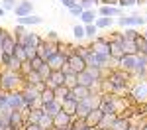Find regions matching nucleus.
I'll list each match as a JSON object with an SVG mask.
<instances>
[{
  "mask_svg": "<svg viewBox=\"0 0 147 130\" xmlns=\"http://www.w3.org/2000/svg\"><path fill=\"white\" fill-rule=\"evenodd\" d=\"M61 110L67 112L69 116H75V112H77V99H67V101H63V103H61Z\"/></svg>",
  "mask_w": 147,
  "mask_h": 130,
  "instance_id": "nucleus-23",
  "label": "nucleus"
},
{
  "mask_svg": "<svg viewBox=\"0 0 147 130\" xmlns=\"http://www.w3.org/2000/svg\"><path fill=\"white\" fill-rule=\"evenodd\" d=\"M0 130H8V126H6V124H2V122H0Z\"/></svg>",
  "mask_w": 147,
  "mask_h": 130,
  "instance_id": "nucleus-55",
  "label": "nucleus"
},
{
  "mask_svg": "<svg viewBox=\"0 0 147 130\" xmlns=\"http://www.w3.org/2000/svg\"><path fill=\"white\" fill-rule=\"evenodd\" d=\"M145 106H147V103H145Z\"/></svg>",
  "mask_w": 147,
  "mask_h": 130,
  "instance_id": "nucleus-60",
  "label": "nucleus"
},
{
  "mask_svg": "<svg viewBox=\"0 0 147 130\" xmlns=\"http://www.w3.org/2000/svg\"><path fill=\"white\" fill-rule=\"evenodd\" d=\"M16 22L22 24V26H37V24L43 22L41 16H35V14H30V16H22V18H16Z\"/></svg>",
  "mask_w": 147,
  "mask_h": 130,
  "instance_id": "nucleus-19",
  "label": "nucleus"
},
{
  "mask_svg": "<svg viewBox=\"0 0 147 130\" xmlns=\"http://www.w3.org/2000/svg\"><path fill=\"white\" fill-rule=\"evenodd\" d=\"M4 14H6V10H4V8H2V6H0V18H2V16H4Z\"/></svg>",
  "mask_w": 147,
  "mask_h": 130,
  "instance_id": "nucleus-54",
  "label": "nucleus"
},
{
  "mask_svg": "<svg viewBox=\"0 0 147 130\" xmlns=\"http://www.w3.org/2000/svg\"><path fill=\"white\" fill-rule=\"evenodd\" d=\"M137 57H139L137 53H134V55H124V57L116 63V67L127 71V73H131V71L136 69V65H137Z\"/></svg>",
  "mask_w": 147,
  "mask_h": 130,
  "instance_id": "nucleus-9",
  "label": "nucleus"
},
{
  "mask_svg": "<svg viewBox=\"0 0 147 130\" xmlns=\"http://www.w3.org/2000/svg\"><path fill=\"white\" fill-rule=\"evenodd\" d=\"M73 35H75L77 39H82V37H84V26H82V24H77V26L73 28Z\"/></svg>",
  "mask_w": 147,
  "mask_h": 130,
  "instance_id": "nucleus-41",
  "label": "nucleus"
},
{
  "mask_svg": "<svg viewBox=\"0 0 147 130\" xmlns=\"http://www.w3.org/2000/svg\"><path fill=\"white\" fill-rule=\"evenodd\" d=\"M92 91L88 89V87H82V85H75L73 89H71V97L73 99H77V101H80V99H84V97H88Z\"/></svg>",
  "mask_w": 147,
  "mask_h": 130,
  "instance_id": "nucleus-20",
  "label": "nucleus"
},
{
  "mask_svg": "<svg viewBox=\"0 0 147 130\" xmlns=\"http://www.w3.org/2000/svg\"><path fill=\"white\" fill-rule=\"evenodd\" d=\"M129 130H139V128H137V126H131V128H129Z\"/></svg>",
  "mask_w": 147,
  "mask_h": 130,
  "instance_id": "nucleus-56",
  "label": "nucleus"
},
{
  "mask_svg": "<svg viewBox=\"0 0 147 130\" xmlns=\"http://www.w3.org/2000/svg\"><path fill=\"white\" fill-rule=\"evenodd\" d=\"M41 110H43V112H47V114H51V116H55L57 112L61 110V103H59V101H49V103H43Z\"/></svg>",
  "mask_w": 147,
  "mask_h": 130,
  "instance_id": "nucleus-25",
  "label": "nucleus"
},
{
  "mask_svg": "<svg viewBox=\"0 0 147 130\" xmlns=\"http://www.w3.org/2000/svg\"><path fill=\"white\" fill-rule=\"evenodd\" d=\"M145 22H147V18H145Z\"/></svg>",
  "mask_w": 147,
  "mask_h": 130,
  "instance_id": "nucleus-59",
  "label": "nucleus"
},
{
  "mask_svg": "<svg viewBox=\"0 0 147 130\" xmlns=\"http://www.w3.org/2000/svg\"><path fill=\"white\" fill-rule=\"evenodd\" d=\"M24 126H8V130H22Z\"/></svg>",
  "mask_w": 147,
  "mask_h": 130,
  "instance_id": "nucleus-52",
  "label": "nucleus"
},
{
  "mask_svg": "<svg viewBox=\"0 0 147 130\" xmlns=\"http://www.w3.org/2000/svg\"><path fill=\"white\" fill-rule=\"evenodd\" d=\"M120 35H122V39H127V42H134L137 35H139V32H137V28H124L122 32H120Z\"/></svg>",
  "mask_w": 147,
  "mask_h": 130,
  "instance_id": "nucleus-29",
  "label": "nucleus"
},
{
  "mask_svg": "<svg viewBox=\"0 0 147 130\" xmlns=\"http://www.w3.org/2000/svg\"><path fill=\"white\" fill-rule=\"evenodd\" d=\"M6 103H8V108H10V110L20 108V106L24 105V101H22V91L18 89V91H10V93H6Z\"/></svg>",
  "mask_w": 147,
  "mask_h": 130,
  "instance_id": "nucleus-11",
  "label": "nucleus"
},
{
  "mask_svg": "<svg viewBox=\"0 0 147 130\" xmlns=\"http://www.w3.org/2000/svg\"><path fill=\"white\" fill-rule=\"evenodd\" d=\"M110 57L114 63H118L120 59L124 57V49L120 46V42H110Z\"/></svg>",
  "mask_w": 147,
  "mask_h": 130,
  "instance_id": "nucleus-18",
  "label": "nucleus"
},
{
  "mask_svg": "<svg viewBox=\"0 0 147 130\" xmlns=\"http://www.w3.org/2000/svg\"><path fill=\"white\" fill-rule=\"evenodd\" d=\"M43 81H45L47 87H51V89H55V87H59V85H65V71L63 69L51 71V75H49L47 79H43Z\"/></svg>",
  "mask_w": 147,
  "mask_h": 130,
  "instance_id": "nucleus-12",
  "label": "nucleus"
},
{
  "mask_svg": "<svg viewBox=\"0 0 147 130\" xmlns=\"http://www.w3.org/2000/svg\"><path fill=\"white\" fill-rule=\"evenodd\" d=\"M20 91H22V101H24V105L32 106V108H34L35 101H39V99H41V97H39V91L35 89L34 85H22V87H20Z\"/></svg>",
  "mask_w": 147,
  "mask_h": 130,
  "instance_id": "nucleus-3",
  "label": "nucleus"
},
{
  "mask_svg": "<svg viewBox=\"0 0 147 130\" xmlns=\"http://www.w3.org/2000/svg\"><path fill=\"white\" fill-rule=\"evenodd\" d=\"M53 93H55V101H59V103H63V101H67V99H73V97H71V89H69L67 85L55 87Z\"/></svg>",
  "mask_w": 147,
  "mask_h": 130,
  "instance_id": "nucleus-17",
  "label": "nucleus"
},
{
  "mask_svg": "<svg viewBox=\"0 0 147 130\" xmlns=\"http://www.w3.org/2000/svg\"><path fill=\"white\" fill-rule=\"evenodd\" d=\"M67 67L71 71H75V73H80V71H84L86 69V61L80 57L79 53H69V57H67Z\"/></svg>",
  "mask_w": 147,
  "mask_h": 130,
  "instance_id": "nucleus-8",
  "label": "nucleus"
},
{
  "mask_svg": "<svg viewBox=\"0 0 147 130\" xmlns=\"http://www.w3.org/2000/svg\"><path fill=\"white\" fill-rule=\"evenodd\" d=\"M71 118L67 112H63V110H59L55 116H53V126H69L71 124Z\"/></svg>",
  "mask_w": 147,
  "mask_h": 130,
  "instance_id": "nucleus-22",
  "label": "nucleus"
},
{
  "mask_svg": "<svg viewBox=\"0 0 147 130\" xmlns=\"http://www.w3.org/2000/svg\"><path fill=\"white\" fill-rule=\"evenodd\" d=\"M98 16H106V18H118V16H122V8H118V6H106V4H102L100 8L96 10Z\"/></svg>",
  "mask_w": 147,
  "mask_h": 130,
  "instance_id": "nucleus-14",
  "label": "nucleus"
},
{
  "mask_svg": "<svg viewBox=\"0 0 147 130\" xmlns=\"http://www.w3.org/2000/svg\"><path fill=\"white\" fill-rule=\"evenodd\" d=\"M51 130H53V128H51Z\"/></svg>",
  "mask_w": 147,
  "mask_h": 130,
  "instance_id": "nucleus-62",
  "label": "nucleus"
},
{
  "mask_svg": "<svg viewBox=\"0 0 147 130\" xmlns=\"http://www.w3.org/2000/svg\"><path fill=\"white\" fill-rule=\"evenodd\" d=\"M32 73V65H30V61H22V67H20V75L26 77V75H30Z\"/></svg>",
  "mask_w": 147,
  "mask_h": 130,
  "instance_id": "nucleus-43",
  "label": "nucleus"
},
{
  "mask_svg": "<svg viewBox=\"0 0 147 130\" xmlns=\"http://www.w3.org/2000/svg\"><path fill=\"white\" fill-rule=\"evenodd\" d=\"M136 4H141V0H118V8H129V6H136Z\"/></svg>",
  "mask_w": 147,
  "mask_h": 130,
  "instance_id": "nucleus-39",
  "label": "nucleus"
},
{
  "mask_svg": "<svg viewBox=\"0 0 147 130\" xmlns=\"http://www.w3.org/2000/svg\"><path fill=\"white\" fill-rule=\"evenodd\" d=\"M94 24H96V28H98V30H110V28H112V24H114V20H112V18H106V16H98Z\"/></svg>",
  "mask_w": 147,
  "mask_h": 130,
  "instance_id": "nucleus-28",
  "label": "nucleus"
},
{
  "mask_svg": "<svg viewBox=\"0 0 147 130\" xmlns=\"http://www.w3.org/2000/svg\"><path fill=\"white\" fill-rule=\"evenodd\" d=\"M41 39H43V37L39 34H35V32H26L22 37H16L18 44H22V46H34V47H37V44H39Z\"/></svg>",
  "mask_w": 147,
  "mask_h": 130,
  "instance_id": "nucleus-13",
  "label": "nucleus"
},
{
  "mask_svg": "<svg viewBox=\"0 0 147 130\" xmlns=\"http://www.w3.org/2000/svg\"><path fill=\"white\" fill-rule=\"evenodd\" d=\"M28 61H30V65H32V71H39V67L45 63V61L39 57V55H37V57H34V59H28Z\"/></svg>",
  "mask_w": 147,
  "mask_h": 130,
  "instance_id": "nucleus-40",
  "label": "nucleus"
},
{
  "mask_svg": "<svg viewBox=\"0 0 147 130\" xmlns=\"http://www.w3.org/2000/svg\"><path fill=\"white\" fill-rule=\"evenodd\" d=\"M82 10H94V4H100V0H79Z\"/></svg>",
  "mask_w": 147,
  "mask_h": 130,
  "instance_id": "nucleus-38",
  "label": "nucleus"
},
{
  "mask_svg": "<svg viewBox=\"0 0 147 130\" xmlns=\"http://www.w3.org/2000/svg\"><path fill=\"white\" fill-rule=\"evenodd\" d=\"M47 42H53V44H57V42H59V35H57V32L55 30H49V32H47V37H45Z\"/></svg>",
  "mask_w": 147,
  "mask_h": 130,
  "instance_id": "nucleus-47",
  "label": "nucleus"
},
{
  "mask_svg": "<svg viewBox=\"0 0 147 130\" xmlns=\"http://www.w3.org/2000/svg\"><path fill=\"white\" fill-rule=\"evenodd\" d=\"M16 4H18V0H2V8H4L6 12H8V10H12V12H14Z\"/></svg>",
  "mask_w": 147,
  "mask_h": 130,
  "instance_id": "nucleus-45",
  "label": "nucleus"
},
{
  "mask_svg": "<svg viewBox=\"0 0 147 130\" xmlns=\"http://www.w3.org/2000/svg\"><path fill=\"white\" fill-rule=\"evenodd\" d=\"M14 57H18L20 61H28V57H26V49H24V46L18 44V42H16V49H14Z\"/></svg>",
  "mask_w": 147,
  "mask_h": 130,
  "instance_id": "nucleus-36",
  "label": "nucleus"
},
{
  "mask_svg": "<svg viewBox=\"0 0 147 130\" xmlns=\"http://www.w3.org/2000/svg\"><path fill=\"white\" fill-rule=\"evenodd\" d=\"M118 114H104L100 118V122L96 124V130H110V126L114 124V120H116Z\"/></svg>",
  "mask_w": 147,
  "mask_h": 130,
  "instance_id": "nucleus-24",
  "label": "nucleus"
},
{
  "mask_svg": "<svg viewBox=\"0 0 147 130\" xmlns=\"http://www.w3.org/2000/svg\"><path fill=\"white\" fill-rule=\"evenodd\" d=\"M26 34V26H22V24H18V26H16V28H14V37H22V35Z\"/></svg>",
  "mask_w": 147,
  "mask_h": 130,
  "instance_id": "nucleus-46",
  "label": "nucleus"
},
{
  "mask_svg": "<svg viewBox=\"0 0 147 130\" xmlns=\"http://www.w3.org/2000/svg\"><path fill=\"white\" fill-rule=\"evenodd\" d=\"M102 116H104V114H102L100 108H94V110H90V112L84 116V122H86V126H88V128H94V126L100 122Z\"/></svg>",
  "mask_w": 147,
  "mask_h": 130,
  "instance_id": "nucleus-16",
  "label": "nucleus"
},
{
  "mask_svg": "<svg viewBox=\"0 0 147 130\" xmlns=\"http://www.w3.org/2000/svg\"><path fill=\"white\" fill-rule=\"evenodd\" d=\"M88 47L92 51H96V53L110 55V39H108V35H96L94 39H90V46Z\"/></svg>",
  "mask_w": 147,
  "mask_h": 130,
  "instance_id": "nucleus-4",
  "label": "nucleus"
},
{
  "mask_svg": "<svg viewBox=\"0 0 147 130\" xmlns=\"http://www.w3.org/2000/svg\"><path fill=\"white\" fill-rule=\"evenodd\" d=\"M67 57H69L67 51H57L55 55H53V57H49L45 63L51 67V71H59V69H63V67L67 65Z\"/></svg>",
  "mask_w": 147,
  "mask_h": 130,
  "instance_id": "nucleus-6",
  "label": "nucleus"
},
{
  "mask_svg": "<svg viewBox=\"0 0 147 130\" xmlns=\"http://www.w3.org/2000/svg\"><path fill=\"white\" fill-rule=\"evenodd\" d=\"M14 14H16L18 18L34 14V2H32V0H20V2L16 4V8H14Z\"/></svg>",
  "mask_w": 147,
  "mask_h": 130,
  "instance_id": "nucleus-10",
  "label": "nucleus"
},
{
  "mask_svg": "<svg viewBox=\"0 0 147 130\" xmlns=\"http://www.w3.org/2000/svg\"><path fill=\"white\" fill-rule=\"evenodd\" d=\"M20 87H22V75L18 71L4 69L0 73V91L10 93V91H18Z\"/></svg>",
  "mask_w": 147,
  "mask_h": 130,
  "instance_id": "nucleus-1",
  "label": "nucleus"
},
{
  "mask_svg": "<svg viewBox=\"0 0 147 130\" xmlns=\"http://www.w3.org/2000/svg\"><path fill=\"white\" fill-rule=\"evenodd\" d=\"M75 53H79L80 57L84 59V61H86V59L90 57V53H92V49L88 46H82V44H77V47H75Z\"/></svg>",
  "mask_w": 147,
  "mask_h": 130,
  "instance_id": "nucleus-31",
  "label": "nucleus"
},
{
  "mask_svg": "<svg viewBox=\"0 0 147 130\" xmlns=\"http://www.w3.org/2000/svg\"><path fill=\"white\" fill-rule=\"evenodd\" d=\"M106 4V6H118V0H100V6Z\"/></svg>",
  "mask_w": 147,
  "mask_h": 130,
  "instance_id": "nucleus-51",
  "label": "nucleus"
},
{
  "mask_svg": "<svg viewBox=\"0 0 147 130\" xmlns=\"http://www.w3.org/2000/svg\"><path fill=\"white\" fill-rule=\"evenodd\" d=\"M14 49H16V37H14L12 34H8L4 39H2V51L14 55Z\"/></svg>",
  "mask_w": 147,
  "mask_h": 130,
  "instance_id": "nucleus-21",
  "label": "nucleus"
},
{
  "mask_svg": "<svg viewBox=\"0 0 147 130\" xmlns=\"http://www.w3.org/2000/svg\"><path fill=\"white\" fill-rule=\"evenodd\" d=\"M141 130H147V124H145V126H143V128H141Z\"/></svg>",
  "mask_w": 147,
  "mask_h": 130,
  "instance_id": "nucleus-58",
  "label": "nucleus"
},
{
  "mask_svg": "<svg viewBox=\"0 0 147 130\" xmlns=\"http://www.w3.org/2000/svg\"><path fill=\"white\" fill-rule=\"evenodd\" d=\"M134 44H136V51L139 53V55H147V42L141 37V34L134 39Z\"/></svg>",
  "mask_w": 147,
  "mask_h": 130,
  "instance_id": "nucleus-30",
  "label": "nucleus"
},
{
  "mask_svg": "<svg viewBox=\"0 0 147 130\" xmlns=\"http://www.w3.org/2000/svg\"><path fill=\"white\" fill-rule=\"evenodd\" d=\"M129 101H134V103H147V79H137L136 83H131L129 85Z\"/></svg>",
  "mask_w": 147,
  "mask_h": 130,
  "instance_id": "nucleus-2",
  "label": "nucleus"
},
{
  "mask_svg": "<svg viewBox=\"0 0 147 130\" xmlns=\"http://www.w3.org/2000/svg\"><path fill=\"white\" fill-rule=\"evenodd\" d=\"M41 114H43V110H41V108H32V110H30V114H28V118H26V122H34V124H37V122H39V118H41Z\"/></svg>",
  "mask_w": 147,
  "mask_h": 130,
  "instance_id": "nucleus-32",
  "label": "nucleus"
},
{
  "mask_svg": "<svg viewBox=\"0 0 147 130\" xmlns=\"http://www.w3.org/2000/svg\"><path fill=\"white\" fill-rule=\"evenodd\" d=\"M96 35H98V28H96V24H86V26H84V37L94 39Z\"/></svg>",
  "mask_w": 147,
  "mask_h": 130,
  "instance_id": "nucleus-35",
  "label": "nucleus"
},
{
  "mask_svg": "<svg viewBox=\"0 0 147 130\" xmlns=\"http://www.w3.org/2000/svg\"><path fill=\"white\" fill-rule=\"evenodd\" d=\"M57 53V44H53V42H47L45 37L37 44V55L43 59V61H47L49 57H53Z\"/></svg>",
  "mask_w": 147,
  "mask_h": 130,
  "instance_id": "nucleus-5",
  "label": "nucleus"
},
{
  "mask_svg": "<svg viewBox=\"0 0 147 130\" xmlns=\"http://www.w3.org/2000/svg\"><path fill=\"white\" fill-rule=\"evenodd\" d=\"M37 73H39V75H41V79H47V77H49V75H51V67H49V65H47V63H43V65H41V67H39V71H37Z\"/></svg>",
  "mask_w": 147,
  "mask_h": 130,
  "instance_id": "nucleus-44",
  "label": "nucleus"
},
{
  "mask_svg": "<svg viewBox=\"0 0 147 130\" xmlns=\"http://www.w3.org/2000/svg\"><path fill=\"white\" fill-rule=\"evenodd\" d=\"M24 124H26V118L18 108L8 112V126H24Z\"/></svg>",
  "mask_w": 147,
  "mask_h": 130,
  "instance_id": "nucleus-15",
  "label": "nucleus"
},
{
  "mask_svg": "<svg viewBox=\"0 0 147 130\" xmlns=\"http://www.w3.org/2000/svg\"><path fill=\"white\" fill-rule=\"evenodd\" d=\"M22 130H41V128H39V124H34V122H26Z\"/></svg>",
  "mask_w": 147,
  "mask_h": 130,
  "instance_id": "nucleus-50",
  "label": "nucleus"
},
{
  "mask_svg": "<svg viewBox=\"0 0 147 130\" xmlns=\"http://www.w3.org/2000/svg\"><path fill=\"white\" fill-rule=\"evenodd\" d=\"M37 124H39V128H41V130H51V128H53V116L47 114V112H43Z\"/></svg>",
  "mask_w": 147,
  "mask_h": 130,
  "instance_id": "nucleus-27",
  "label": "nucleus"
},
{
  "mask_svg": "<svg viewBox=\"0 0 147 130\" xmlns=\"http://www.w3.org/2000/svg\"><path fill=\"white\" fill-rule=\"evenodd\" d=\"M141 37H143V39L147 42V30H145V32H141Z\"/></svg>",
  "mask_w": 147,
  "mask_h": 130,
  "instance_id": "nucleus-53",
  "label": "nucleus"
},
{
  "mask_svg": "<svg viewBox=\"0 0 147 130\" xmlns=\"http://www.w3.org/2000/svg\"><path fill=\"white\" fill-rule=\"evenodd\" d=\"M69 12H71V16H80V14H82L84 10H82V6H80V4H77L75 8H71Z\"/></svg>",
  "mask_w": 147,
  "mask_h": 130,
  "instance_id": "nucleus-49",
  "label": "nucleus"
},
{
  "mask_svg": "<svg viewBox=\"0 0 147 130\" xmlns=\"http://www.w3.org/2000/svg\"><path fill=\"white\" fill-rule=\"evenodd\" d=\"M39 97H41V103H49V101H55V93H53V89L51 87H45L41 93H39Z\"/></svg>",
  "mask_w": 147,
  "mask_h": 130,
  "instance_id": "nucleus-34",
  "label": "nucleus"
},
{
  "mask_svg": "<svg viewBox=\"0 0 147 130\" xmlns=\"http://www.w3.org/2000/svg\"><path fill=\"white\" fill-rule=\"evenodd\" d=\"M24 49H26V57H28V59L37 57V47H34V46H24Z\"/></svg>",
  "mask_w": 147,
  "mask_h": 130,
  "instance_id": "nucleus-42",
  "label": "nucleus"
},
{
  "mask_svg": "<svg viewBox=\"0 0 147 130\" xmlns=\"http://www.w3.org/2000/svg\"><path fill=\"white\" fill-rule=\"evenodd\" d=\"M122 49H124V55H134V53H137L136 51V44L134 42H127V39H122Z\"/></svg>",
  "mask_w": 147,
  "mask_h": 130,
  "instance_id": "nucleus-33",
  "label": "nucleus"
},
{
  "mask_svg": "<svg viewBox=\"0 0 147 130\" xmlns=\"http://www.w3.org/2000/svg\"><path fill=\"white\" fill-rule=\"evenodd\" d=\"M12 59H14V55H10V53H0V65L4 67V69H8L10 67V63H12Z\"/></svg>",
  "mask_w": 147,
  "mask_h": 130,
  "instance_id": "nucleus-37",
  "label": "nucleus"
},
{
  "mask_svg": "<svg viewBox=\"0 0 147 130\" xmlns=\"http://www.w3.org/2000/svg\"><path fill=\"white\" fill-rule=\"evenodd\" d=\"M59 2H61V0H59Z\"/></svg>",
  "mask_w": 147,
  "mask_h": 130,
  "instance_id": "nucleus-61",
  "label": "nucleus"
},
{
  "mask_svg": "<svg viewBox=\"0 0 147 130\" xmlns=\"http://www.w3.org/2000/svg\"><path fill=\"white\" fill-rule=\"evenodd\" d=\"M61 4H63L65 8H69V10H71V8H75V6L79 4V0H61Z\"/></svg>",
  "mask_w": 147,
  "mask_h": 130,
  "instance_id": "nucleus-48",
  "label": "nucleus"
},
{
  "mask_svg": "<svg viewBox=\"0 0 147 130\" xmlns=\"http://www.w3.org/2000/svg\"><path fill=\"white\" fill-rule=\"evenodd\" d=\"M86 130H96V126H94V128H86Z\"/></svg>",
  "mask_w": 147,
  "mask_h": 130,
  "instance_id": "nucleus-57",
  "label": "nucleus"
},
{
  "mask_svg": "<svg viewBox=\"0 0 147 130\" xmlns=\"http://www.w3.org/2000/svg\"><path fill=\"white\" fill-rule=\"evenodd\" d=\"M79 18H80V22H82V26H86V24H94V22H96V10H84Z\"/></svg>",
  "mask_w": 147,
  "mask_h": 130,
  "instance_id": "nucleus-26",
  "label": "nucleus"
},
{
  "mask_svg": "<svg viewBox=\"0 0 147 130\" xmlns=\"http://www.w3.org/2000/svg\"><path fill=\"white\" fill-rule=\"evenodd\" d=\"M118 24L122 28H141L147 22H145V18H141V16H118Z\"/></svg>",
  "mask_w": 147,
  "mask_h": 130,
  "instance_id": "nucleus-7",
  "label": "nucleus"
}]
</instances>
